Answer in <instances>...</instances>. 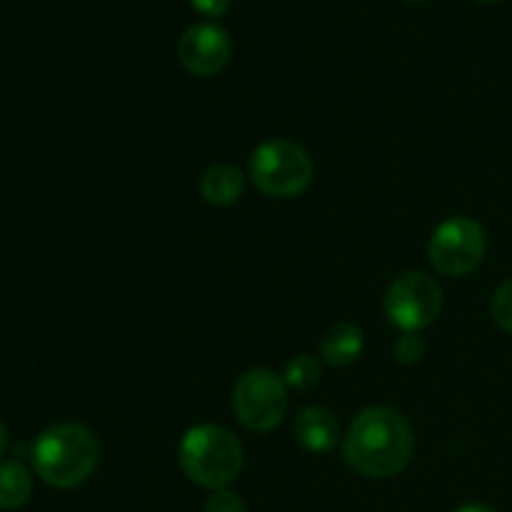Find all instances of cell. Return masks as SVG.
I'll return each mask as SVG.
<instances>
[{
	"label": "cell",
	"mask_w": 512,
	"mask_h": 512,
	"mask_svg": "<svg viewBox=\"0 0 512 512\" xmlns=\"http://www.w3.org/2000/svg\"><path fill=\"white\" fill-rule=\"evenodd\" d=\"M385 315L403 333H420L440 318L443 288L433 275L408 270L398 275L385 290Z\"/></svg>",
	"instance_id": "cell-5"
},
{
	"label": "cell",
	"mask_w": 512,
	"mask_h": 512,
	"mask_svg": "<svg viewBox=\"0 0 512 512\" xmlns=\"http://www.w3.org/2000/svg\"><path fill=\"white\" fill-rule=\"evenodd\" d=\"M243 193L245 175L230 163L210 165L200 178V195L205 198V203L215 205V208H228V205L238 203Z\"/></svg>",
	"instance_id": "cell-11"
},
{
	"label": "cell",
	"mask_w": 512,
	"mask_h": 512,
	"mask_svg": "<svg viewBox=\"0 0 512 512\" xmlns=\"http://www.w3.org/2000/svg\"><path fill=\"white\" fill-rule=\"evenodd\" d=\"M293 433L295 440L310 453H330L338 445L340 423L328 408L310 405L295 415Z\"/></svg>",
	"instance_id": "cell-9"
},
{
	"label": "cell",
	"mask_w": 512,
	"mask_h": 512,
	"mask_svg": "<svg viewBox=\"0 0 512 512\" xmlns=\"http://www.w3.org/2000/svg\"><path fill=\"white\" fill-rule=\"evenodd\" d=\"M230 3L233 0H190V5L205 18H223L230 10Z\"/></svg>",
	"instance_id": "cell-17"
},
{
	"label": "cell",
	"mask_w": 512,
	"mask_h": 512,
	"mask_svg": "<svg viewBox=\"0 0 512 512\" xmlns=\"http://www.w3.org/2000/svg\"><path fill=\"white\" fill-rule=\"evenodd\" d=\"M30 458L43 483L58 490H73L83 485L98 465V440L85 425H50L35 438Z\"/></svg>",
	"instance_id": "cell-2"
},
{
	"label": "cell",
	"mask_w": 512,
	"mask_h": 512,
	"mask_svg": "<svg viewBox=\"0 0 512 512\" xmlns=\"http://www.w3.org/2000/svg\"><path fill=\"white\" fill-rule=\"evenodd\" d=\"M490 315L498 323V328H503L505 333L512 335V278L505 280L493 295V303H490Z\"/></svg>",
	"instance_id": "cell-14"
},
{
	"label": "cell",
	"mask_w": 512,
	"mask_h": 512,
	"mask_svg": "<svg viewBox=\"0 0 512 512\" xmlns=\"http://www.w3.org/2000/svg\"><path fill=\"white\" fill-rule=\"evenodd\" d=\"M233 413L253 433H270L288 413V385L273 370H248L233 388Z\"/></svg>",
	"instance_id": "cell-6"
},
{
	"label": "cell",
	"mask_w": 512,
	"mask_h": 512,
	"mask_svg": "<svg viewBox=\"0 0 512 512\" xmlns=\"http://www.w3.org/2000/svg\"><path fill=\"white\" fill-rule=\"evenodd\" d=\"M205 512H248V508L233 490H215L205 503Z\"/></svg>",
	"instance_id": "cell-16"
},
{
	"label": "cell",
	"mask_w": 512,
	"mask_h": 512,
	"mask_svg": "<svg viewBox=\"0 0 512 512\" xmlns=\"http://www.w3.org/2000/svg\"><path fill=\"white\" fill-rule=\"evenodd\" d=\"M233 55L230 35L215 23L190 25L178 40V60L188 73L210 78L225 70Z\"/></svg>",
	"instance_id": "cell-8"
},
{
	"label": "cell",
	"mask_w": 512,
	"mask_h": 512,
	"mask_svg": "<svg viewBox=\"0 0 512 512\" xmlns=\"http://www.w3.org/2000/svg\"><path fill=\"white\" fill-rule=\"evenodd\" d=\"M478 3H495V0H478Z\"/></svg>",
	"instance_id": "cell-21"
},
{
	"label": "cell",
	"mask_w": 512,
	"mask_h": 512,
	"mask_svg": "<svg viewBox=\"0 0 512 512\" xmlns=\"http://www.w3.org/2000/svg\"><path fill=\"white\" fill-rule=\"evenodd\" d=\"M405 3H410V5H420V3H425V0H405Z\"/></svg>",
	"instance_id": "cell-20"
},
{
	"label": "cell",
	"mask_w": 512,
	"mask_h": 512,
	"mask_svg": "<svg viewBox=\"0 0 512 512\" xmlns=\"http://www.w3.org/2000/svg\"><path fill=\"white\" fill-rule=\"evenodd\" d=\"M178 463L195 485L225 490L243 470V445L228 428L200 423L183 435Z\"/></svg>",
	"instance_id": "cell-3"
},
{
	"label": "cell",
	"mask_w": 512,
	"mask_h": 512,
	"mask_svg": "<svg viewBox=\"0 0 512 512\" xmlns=\"http://www.w3.org/2000/svg\"><path fill=\"white\" fill-rule=\"evenodd\" d=\"M365 348V333L360 325L348 323H335L320 338V358L333 368H348L355 360L363 355Z\"/></svg>",
	"instance_id": "cell-10"
},
{
	"label": "cell",
	"mask_w": 512,
	"mask_h": 512,
	"mask_svg": "<svg viewBox=\"0 0 512 512\" xmlns=\"http://www.w3.org/2000/svg\"><path fill=\"white\" fill-rule=\"evenodd\" d=\"M5 448H8V428H5V423L0 420V458H3Z\"/></svg>",
	"instance_id": "cell-19"
},
{
	"label": "cell",
	"mask_w": 512,
	"mask_h": 512,
	"mask_svg": "<svg viewBox=\"0 0 512 512\" xmlns=\"http://www.w3.org/2000/svg\"><path fill=\"white\" fill-rule=\"evenodd\" d=\"M313 173L308 150L288 138L265 140L250 155V180L268 198H298L313 183Z\"/></svg>",
	"instance_id": "cell-4"
},
{
	"label": "cell",
	"mask_w": 512,
	"mask_h": 512,
	"mask_svg": "<svg viewBox=\"0 0 512 512\" xmlns=\"http://www.w3.org/2000/svg\"><path fill=\"white\" fill-rule=\"evenodd\" d=\"M413 453V428L405 415L388 405H373L355 415L343 438L345 463L363 478H393L408 468Z\"/></svg>",
	"instance_id": "cell-1"
},
{
	"label": "cell",
	"mask_w": 512,
	"mask_h": 512,
	"mask_svg": "<svg viewBox=\"0 0 512 512\" xmlns=\"http://www.w3.org/2000/svg\"><path fill=\"white\" fill-rule=\"evenodd\" d=\"M455 512H495V510L490 508L488 503H465V505H460Z\"/></svg>",
	"instance_id": "cell-18"
},
{
	"label": "cell",
	"mask_w": 512,
	"mask_h": 512,
	"mask_svg": "<svg viewBox=\"0 0 512 512\" xmlns=\"http://www.w3.org/2000/svg\"><path fill=\"white\" fill-rule=\"evenodd\" d=\"M425 355V343L420 338V333H403L395 343V358L403 365H415L420 363Z\"/></svg>",
	"instance_id": "cell-15"
},
{
	"label": "cell",
	"mask_w": 512,
	"mask_h": 512,
	"mask_svg": "<svg viewBox=\"0 0 512 512\" xmlns=\"http://www.w3.org/2000/svg\"><path fill=\"white\" fill-rule=\"evenodd\" d=\"M33 493V478L30 470L20 460H5L0 463V510L23 508Z\"/></svg>",
	"instance_id": "cell-12"
},
{
	"label": "cell",
	"mask_w": 512,
	"mask_h": 512,
	"mask_svg": "<svg viewBox=\"0 0 512 512\" xmlns=\"http://www.w3.org/2000/svg\"><path fill=\"white\" fill-rule=\"evenodd\" d=\"M320 373H323V370H320L318 358H313V355L308 353H300L293 355V358L285 363L283 380L290 390L308 393V390H313L315 385L320 383Z\"/></svg>",
	"instance_id": "cell-13"
},
{
	"label": "cell",
	"mask_w": 512,
	"mask_h": 512,
	"mask_svg": "<svg viewBox=\"0 0 512 512\" xmlns=\"http://www.w3.org/2000/svg\"><path fill=\"white\" fill-rule=\"evenodd\" d=\"M488 235L478 220L468 215H455L440 223L430 238L428 255L433 268L448 278H463L473 273L485 258Z\"/></svg>",
	"instance_id": "cell-7"
}]
</instances>
